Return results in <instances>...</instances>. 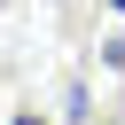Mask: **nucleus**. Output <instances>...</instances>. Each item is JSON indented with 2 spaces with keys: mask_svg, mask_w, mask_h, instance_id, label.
<instances>
[{
  "mask_svg": "<svg viewBox=\"0 0 125 125\" xmlns=\"http://www.w3.org/2000/svg\"><path fill=\"white\" fill-rule=\"evenodd\" d=\"M8 125H47V117H39V109H16V117H8Z\"/></svg>",
  "mask_w": 125,
  "mask_h": 125,
  "instance_id": "1",
  "label": "nucleus"
},
{
  "mask_svg": "<svg viewBox=\"0 0 125 125\" xmlns=\"http://www.w3.org/2000/svg\"><path fill=\"white\" fill-rule=\"evenodd\" d=\"M102 8H109V16H125V0H102Z\"/></svg>",
  "mask_w": 125,
  "mask_h": 125,
  "instance_id": "2",
  "label": "nucleus"
}]
</instances>
